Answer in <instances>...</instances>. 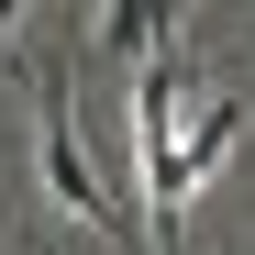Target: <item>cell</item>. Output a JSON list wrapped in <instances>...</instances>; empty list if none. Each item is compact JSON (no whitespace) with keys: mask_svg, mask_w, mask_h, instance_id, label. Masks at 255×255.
Instances as JSON below:
<instances>
[{"mask_svg":"<svg viewBox=\"0 0 255 255\" xmlns=\"http://www.w3.org/2000/svg\"><path fill=\"white\" fill-rule=\"evenodd\" d=\"M33 155H45V189L78 211V222H100V233H133L122 189L89 166V144H78V122H67V67H45V78H33Z\"/></svg>","mask_w":255,"mask_h":255,"instance_id":"obj_1","label":"cell"},{"mask_svg":"<svg viewBox=\"0 0 255 255\" xmlns=\"http://www.w3.org/2000/svg\"><path fill=\"white\" fill-rule=\"evenodd\" d=\"M166 33H178L166 0H122V11L100 22V45H111V56H166Z\"/></svg>","mask_w":255,"mask_h":255,"instance_id":"obj_2","label":"cell"}]
</instances>
